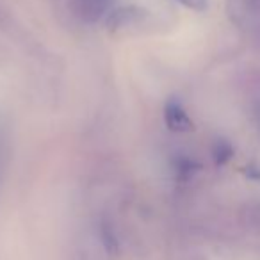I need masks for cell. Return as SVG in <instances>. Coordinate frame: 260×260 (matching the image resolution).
Instances as JSON below:
<instances>
[{
  "label": "cell",
  "mask_w": 260,
  "mask_h": 260,
  "mask_svg": "<svg viewBox=\"0 0 260 260\" xmlns=\"http://www.w3.org/2000/svg\"><path fill=\"white\" fill-rule=\"evenodd\" d=\"M164 121L166 126L171 132H189L192 130V121L187 116L185 109L182 107V104L177 98L168 100L166 107H164Z\"/></svg>",
  "instance_id": "1"
},
{
  "label": "cell",
  "mask_w": 260,
  "mask_h": 260,
  "mask_svg": "<svg viewBox=\"0 0 260 260\" xmlns=\"http://www.w3.org/2000/svg\"><path fill=\"white\" fill-rule=\"evenodd\" d=\"M228 6L239 25H249L260 16V0H228Z\"/></svg>",
  "instance_id": "2"
},
{
  "label": "cell",
  "mask_w": 260,
  "mask_h": 260,
  "mask_svg": "<svg viewBox=\"0 0 260 260\" xmlns=\"http://www.w3.org/2000/svg\"><path fill=\"white\" fill-rule=\"evenodd\" d=\"M112 0H75V8L79 15L86 20H98L109 9Z\"/></svg>",
  "instance_id": "3"
},
{
  "label": "cell",
  "mask_w": 260,
  "mask_h": 260,
  "mask_svg": "<svg viewBox=\"0 0 260 260\" xmlns=\"http://www.w3.org/2000/svg\"><path fill=\"white\" fill-rule=\"evenodd\" d=\"M100 239L104 248L107 249L109 253H116L119 248V241L118 235H116V230L112 226V223H109L107 219H102L100 223Z\"/></svg>",
  "instance_id": "4"
},
{
  "label": "cell",
  "mask_w": 260,
  "mask_h": 260,
  "mask_svg": "<svg viewBox=\"0 0 260 260\" xmlns=\"http://www.w3.org/2000/svg\"><path fill=\"white\" fill-rule=\"evenodd\" d=\"M234 155V146L226 141V139H216L212 145V159L217 166H223Z\"/></svg>",
  "instance_id": "5"
},
{
  "label": "cell",
  "mask_w": 260,
  "mask_h": 260,
  "mask_svg": "<svg viewBox=\"0 0 260 260\" xmlns=\"http://www.w3.org/2000/svg\"><path fill=\"white\" fill-rule=\"evenodd\" d=\"M175 170H177V173L180 175V177H187L192 171L198 170V164H196L194 160L187 159V157H180V159L175 162Z\"/></svg>",
  "instance_id": "6"
},
{
  "label": "cell",
  "mask_w": 260,
  "mask_h": 260,
  "mask_svg": "<svg viewBox=\"0 0 260 260\" xmlns=\"http://www.w3.org/2000/svg\"><path fill=\"white\" fill-rule=\"evenodd\" d=\"M178 4L185 6L187 9H192L196 13H202L207 9V0H177Z\"/></svg>",
  "instance_id": "7"
},
{
  "label": "cell",
  "mask_w": 260,
  "mask_h": 260,
  "mask_svg": "<svg viewBox=\"0 0 260 260\" xmlns=\"http://www.w3.org/2000/svg\"><path fill=\"white\" fill-rule=\"evenodd\" d=\"M256 114H258V123H260V105H258V112H256Z\"/></svg>",
  "instance_id": "8"
}]
</instances>
